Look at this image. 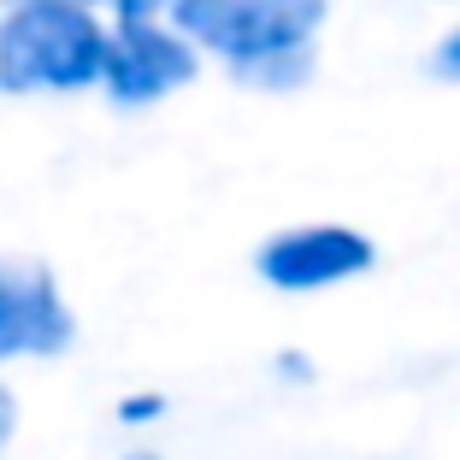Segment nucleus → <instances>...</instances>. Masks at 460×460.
I'll list each match as a JSON object with an SVG mask.
<instances>
[{"instance_id":"nucleus-6","label":"nucleus","mask_w":460,"mask_h":460,"mask_svg":"<svg viewBox=\"0 0 460 460\" xmlns=\"http://www.w3.org/2000/svg\"><path fill=\"white\" fill-rule=\"evenodd\" d=\"M425 71H431L437 83H460V18L431 41V54H425Z\"/></svg>"},{"instance_id":"nucleus-13","label":"nucleus","mask_w":460,"mask_h":460,"mask_svg":"<svg viewBox=\"0 0 460 460\" xmlns=\"http://www.w3.org/2000/svg\"><path fill=\"white\" fill-rule=\"evenodd\" d=\"M437 6H460V0H437Z\"/></svg>"},{"instance_id":"nucleus-2","label":"nucleus","mask_w":460,"mask_h":460,"mask_svg":"<svg viewBox=\"0 0 460 460\" xmlns=\"http://www.w3.org/2000/svg\"><path fill=\"white\" fill-rule=\"evenodd\" d=\"M107 59L101 6H0V95L71 101L95 95Z\"/></svg>"},{"instance_id":"nucleus-3","label":"nucleus","mask_w":460,"mask_h":460,"mask_svg":"<svg viewBox=\"0 0 460 460\" xmlns=\"http://www.w3.org/2000/svg\"><path fill=\"white\" fill-rule=\"evenodd\" d=\"M207 59L172 18H136V24H107V59H101L95 95L119 112H148L160 101L183 95Z\"/></svg>"},{"instance_id":"nucleus-7","label":"nucleus","mask_w":460,"mask_h":460,"mask_svg":"<svg viewBox=\"0 0 460 460\" xmlns=\"http://www.w3.org/2000/svg\"><path fill=\"white\" fill-rule=\"evenodd\" d=\"M177 0H101L107 24H136V18H172Z\"/></svg>"},{"instance_id":"nucleus-9","label":"nucleus","mask_w":460,"mask_h":460,"mask_svg":"<svg viewBox=\"0 0 460 460\" xmlns=\"http://www.w3.org/2000/svg\"><path fill=\"white\" fill-rule=\"evenodd\" d=\"M13 431H18V402H13V390L0 384V455H6V443H13Z\"/></svg>"},{"instance_id":"nucleus-8","label":"nucleus","mask_w":460,"mask_h":460,"mask_svg":"<svg viewBox=\"0 0 460 460\" xmlns=\"http://www.w3.org/2000/svg\"><path fill=\"white\" fill-rule=\"evenodd\" d=\"M165 420V395H124L119 402V425H154Z\"/></svg>"},{"instance_id":"nucleus-12","label":"nucleus","mask_w":460,"mask_h":460,"mask_svg":"<svg viewBox=\"0 0 460 460\" xmlns=\"http://www.w3.org/2000/svg\"><path fill=\"white\" fill-rule=\"evenodd\" d=\"M124 460H160V455H154V448H130V455H124Z\"/></svg>"},{"instance_id":"nucleus-5","label":"nucleus","mask_w":460,"mask_h":460,"mask_svg":"<svg viewBox=\"0 0 460 460\" xmlns=\"http://www.w3.org/2000/svg\"><path fill=\"white\" fill-rule=\"evenodd\" d=\"M372 266H378V248L354 225H289L254 248V271L271 289H289V296L349 284Z\"/></svg>"},{"instance_id":"nucleus-10","label":"nucleus","mask_w":460,"mask_h":460,"mask_svg":"<svg viewBox=\"0 0 460 460\" xmlns=\"http://www.w3.org/2000/svg\"><path fill=\"white\" fill-rule=\"evenodd\" d=\"M278 372H284V378H289V384H307V378H313V366H307V360H301V354H296V349H289V354H278Z\"/></svg>"},{"instance_id":"nucleus-11","label":"nucleus","mask_w":460,"mask_h":460,"mask_svg":"<svg viewBox=\"0 0 460 460\" xmlns=\"http://www.w3.org/2000/svg\"><path fill=\"white\" fill-rule=\"evenodd\" d=\"M0 6H101V0H0Z\"/></svg>"},{"instance_id":"nucleus-1","label":"nucleus","mask_w":460,"mask_h":460,"mask_svg":"<svg viewBox=\"0 0 460 460\" xmlns=\"http://www.w3.org/2000/svg\"><path fill=\"white\" fill-rule=\"evenodd\" d=\"M172 24L236 89L296 95L319 77V36L331 24V0H177Z\"/></svg>"},{"instance_id":"nucleus-4","label":"nucleus","mask_w":460,"mask_h":460,"mask_svg":"<svg viewBox=\"0 0 460 460\" xmlns=\"http://www.w3.org/2000/svg\"><path fill=\"white\" fill-rule=\"evenodd\" d=\"M77 342V313L66 307L48 260L6 254L0 260V366L6 360H54Z\"/></svg>"}]
</instances>
